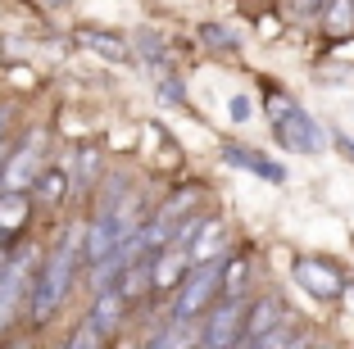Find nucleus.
<instances>
[{
    "mask_svg": "<svg viewBox=\"0 0 354 349\" xmlns=\"http://www.w3.org/2000/svg\"><path fill=\"white\" fill-rule=\"evenodd\" d=\"M5 263H10V249H0V272H5Z\"/></svg>",
    "mask_w": 354,
    "mask_h": 349,
    "instance_id": "24",
    "label": "nucleus"
},
{
    "mask_svg": "<svg viewBox=\"0 0 354 349\" xmlns=\"http://www.w3.org/2000/svg\"><path fill=\"white\" fill-rule=\"evenodd\" d=\"M245 286H250V258L245 254L223 258V295H245Z\"/></svg>",
    "mask_w": 354,
    "mask_h": 349,
    "instance_id": "16",
    "label": "nucleus"
},
{
    "mask_svg": "<svg viewBox=\"0 0 354 349\" xmlns=\"http://www.w3.org/2000/svg\"><path fill=\"white\" fill-rule=\"evenodd\" d=\"M37 168H41V132H32L28 141L19 145V154H10V164L0 168V186H5V191H23V186L37 177Z\"/></svg>",
    "mask_w": 354,
    "mask_h": 349,
    "instance_id": "8",
    "label": "nucleus"
},
{
    "mask_svg": "<svg viewBox=\"0 0 354 349\" xmlns=\"http://www.w3.org/2000/svg\"><path fill=\"white\" fill-rule=\"evenodd\" d=\"M332 145H336V150H341V154H345V159H350V164H354V136H345V132H336V136H332Z\"/></svg>",
    "mask_w": 354,
    "mask_h": 349,
    "instance_id": "22",
    "label": "nucleus"
},
{
    "mask_svg": "<svg viewBox=\"0 0 354 349\" xmlns=\"http://www.w3.org/2000/svg\"><path fill=\"white\" fill-rule=\"evenodd\" d=\"M100 340H104V331L95 327L91 318H86V327H82V331H73V340H68V345H73V349H91V345H100Z\"/></svg>",
    "mask_w": 354,
    "mask_h": 349,
    "instance_id": "18",
    "label": "nucleus"
},
{
    "mask_svg": "<svg viewBox=\"0 0 354 349\" xmlns=\"http://www.w3.org/2000/svg\"><path fill=\"white\" fill-rule=\"evenodd\" d=\"M0 191H5V186H0Z\"/></svg>",
    "mask_w": 354,
    "mask_h": 349,
    "instance_id": "25",
    "label": "nucleus"
},
{
    "mask_svg": "<svg viewBox=\"0 0 354 349\" xmlns=\"http://www.w3.org/2000/svg\"><path fill=\"white\" fill-rule=\"evenodd\" d=\"M281 322H286V308H281L277 295L254 299V304L245 308V327H241V340H236V345H263V336H268L272 327H281Z\"/></svg>",
    "mask_w": 354,
    "mask_h": 349,
    "instance_id": "7",
    "label": "nucleus"
},
{
    "mask_svg": "<svg viewBox=\"0 0 354 349\" xmlns=\"http://www.w3.org/2000/svg\"><path fill=\"white\" fill-rule=\"evenodd\" d=\"M187 267H191V249L182 245V240H168V245L155 254V286H159V290L177 286Z\"/></svg>",
    "mask_w": 354,
    "mask_h": 349,
    "instance_id": "11",
    "label": "nucleus"
},
{
    "mask_svg": "<svg viewBox=\"0 0 354 349\" xmlns=\"http://www.w3.org/2000/svg\"><path fill=\"white\" fill-rule=\"evenodd\" d=\"M23 218H28V196L23 191H0V236L19 232Z\"/></svg>",
    "mask_w": 354,
    "mask_h": 349,
    "instance_id": "15",
    "label": "nucleus"
},
{
    "mask_svg": "<svg viewBox=\"0 0 354 349\" xmlns=\"http://www.w3.org/2000/svg\"><path fill=\"white\" fill-rule=\"evenodd\" d=\"M223 164L245 168V173L263 177V182H272V186H281V182H286V168H281V164H272L268 154L250 150V145H236V141H227V145H223Z\"/></svg>",
    "mask_w": 354,
    "mask_h": 349,
    "instance_id": "9",
    "label": "nucleus"
},
{
    "mask_svg": "<svg viewBox=\"0 0 354 349\" xmlns=\"http://www.w3.org/2000/svg\"><path fill=\"white\" fill-rule=\"evenodd\" d=\"M291 277H295L300 290H309V295L323 299V304H332V299L345 295V272L336 263H327V258H318V254H300L291 263Z\"/></svg>",
    "mask_w": 354,
    "mask_h": 349,
    "instance_id": "5",
    "label": "nucleus"
},
{
    "mask_svg": "<svg viewBox=\"0 0 354 349\" xmlns=\"http://www.w3.org/2000/svg\"><path fill=\"white\" fill-rule=\"evenodd\" d=\"M200 37H205V46H214V50H223V55L236 50L232 32H227V28H218V23H205V28H200Z\"/></svg>",
    "mask_w": 354,
    "mask_h": 349,
    "instance_id": "17",
    "label": "nucleus"
},
{
    "mask_svg": "<svg viewBox=\"0 0 354 349\" xmlns=\"http://www.w3.org/2000/svg\"><path fill=\"white\" fill-rule=\"evenodd\" d=\"M123 308H127V295L123 286H104L100 295H95V308H91V322L109 336V331H118V322H123Z\"/></svg>",
    "mask_w": 354,
    "mask_h": 349,
    "instance_id": "12",
    "label": "nucleus"
},
{
    "mask_svg": "<svg viewBox=\"0 0 354 349\" xmlns=\"http://www.w3.org/2000/svg\"><path fill=\"white\" fill-rule=\"evenodd\" d=\"M37 182H41V186H37V191H41V200H50V205L64 196V173H46V177H37Z\"/></svg>",
    "mask_w": 354,
    "mask_h": 349,
    "instance_id": "19",
    "label": "nucleus"
},
{
    "mask_svg": "<svg viewBox=\"0 0 354 349\" xmlns=\"http://www.w3.org/2000/svg\"><path fill=\"white\" fill-rule=\"evenodd\" d=\"M95 177V150H82V159H77V186H91Z\"/></svg>",
    "mask_w": 354,
    "mask_h": 349,
    "instance_id": "20",
    "label": "nucleus"
},
{
    "mask_svg": "<svg viewBox=\"0 0 354 349\" xmlns=\"http://www.w3.org/2000/svg\"><path fill=\"white\" fill-rule=\"evenodd\" d=\"M318 19H323L327 37H350L354 32V0H327Z\"/></svg>",
    "mask_w": 354,
    "mask_h": 349,
    "instance_id": "13",
    "label": "nucleus"
},
{
    "mask_svg": "<svg viewBox=\"0 0 354 349\" xmlns=\"http://www.w3.org/2000/svg\"><path fill=\"white\" fill-rule=\"evenodd\" d=\"M300 5H304V10H318V14H323V5H327V0H300Z\"/></svg>",
    "mask_w": 354,
    "mask_h": 349,
    "instance_id": "23",
    "label": "nucleus"
},
{
    "mask_svg": "<svg viewBox=\"0 0 354 349\" xmlns=\"http://www.w3.org/2000/svg\"><path fill=\"white\" fill-rule=\"evenodd\" d=\"M227 254V223L223 218H205L191 240V267L196 263H209V258H223Z\"/></svg>",
    "mask_w": 354,
    "mask_h": 349,
    "instance_id": "10",
    "label": "nucleus"
},
{
    "mask_svg": "<svg viewBox=\"0 0 354 349\" xmlns=\"http://www.w3.org/2000/svg\"><path fill=\"white\" fill-rule=\"evenodd\" d=\"M77 240H82V227H73L68 240L41 263V272H37V281H32V322H46L55 308H59V299L68 295L73 263H77Z\"/></svg>",
    "mask_w": 354,
    "mask_h": 349,
    "instance_id": "1",
    "label": "nucleus"
},
{
    "mask_svg": "<svg viewBox=\"0 0 354 349\" xmlns=\"http://www.w3.org/2000/svg\"><path fill=\"white\" fill-rule=\"evenodd\" d=\"M223 258H227V254H223ZM223 258L196 263V272H187V277H182L177 299H173V318H196L200 308L214 299V290L223 286Z\"/></svg>",
    "mask_w": 354,
    "mask_h": 349,
    "instance_id": "4",
    "label": "nucleus"
},
{
    "mask_svg": "<svg viewBox=\"0 0 354 349\" xmlns=\"http://www.w3.org/2000/svg\"><path fill=\"white\" fill-rule=\"evenodd\" d=\"M245 295H223V304L209 313V322L200 327V345L209 349H223V345H236L241 327H245Z\"/></svg>",
    "mask_w": 354,
    "mask_h": 349,
    "instance_id": "6",
    "label": "nucleus"
},
{
    "mask_svg": "<svg viewBox=\"0 0 354 349\" xmlns=\"http://www.w3.org/2000/svg\"><path fill=\"white\" fill-rule=\"evenodd\" d=\"M268 123H272L277 145H286V150H295V154H318V150H327V132L318 127V118H313V113H304L291 95H281V91L268 95Z\"/></svg>",
    "mask_w": 354,
    "mask_h": 349,
    "instance_id": "2",
    "label": "nucleus"
},
{
    "mask_svg": "<svg viewBox=\"0 0 354 349\" xmlns=\"http://www.w3.org/2000/svg\"><path fill=\"white\" fill-rule=\"evenodd\" d=\"M250 113H254L250 95H232V123H250Z\"/></svg>",
    "mask_w": 354,
    "mask_h": 349,
    "instance_id": "21",
    "label": "nucleus"
},
{
    "mask_svg": "<svg viewBox=\"0 0 354 349\" xmlns=\"http://www.w3.org/2000/svg\"><path fill=\"white\" fill-rule=\"evenodd\" d=\"M77 41H82V46H91V50L95 55H104V59H127V41H123V37H109V32H100V28H82V32H77Z\"/></svg>",
    "mask_w": 354,
    "mask_h": 349,
    "instance_id": "14",
    "label": "nucleus"
},
{
    "mask_svg": "<svg viewBox=\"0 0 354 349\" xmlns=\"http://www.w3.org/2000/svg\"><path fill=\"white\" fill-rule=\"evenodd\" d=\"M37 254H41L37 245H19L10 254V263H5V272H0V331L14 322L19 299L28 295V286L37 281V277H32V272H37Z\"/></svg>",
    "mask_w": 354,
    "mask_h": 349,
    "instance_id": "3",
    "label": "nucleus"
}]
</instances>
